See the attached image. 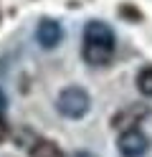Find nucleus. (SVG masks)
Wrapping results in <instances>:
<instances>
[{"mask_svg":"<svg viewBox=\"0 0 152 157\" xmlns=\"http://www.w3.org/2000/svg\"><path fill=\"white\" fill-rule=\"evenodd\" d=\"M114 56V31L101 23L89 21L84 28V61L91 66H104Z\"/></svg>","mask_w":152,"mask_h":157,"instance_id":"nucleus-1","label":"nucleus"},{"mask_svg":"<svg viewBox=\"0 0 152 157\" xmlns=\"http://www.w3.org/2000/svg\"><path fill=\"white\" fill-rule=\"evenodd\" d=\"M89 94L81 89V86H68V89H64L58 94V99H56V106H58V112L68 117V119H81L86 112H89Z\"/></svg>","mask_w":152,"mask_h":157,"instance_id":"nucleus-2","label":"nucleus"},{"mask_svg":"<svg viewBox=\"0 0 152 157\" xmlns=\"http://www.w3.org/2000/svg\"><path fill=\"white\" fill-rule=\"evenodd\" d=\"M117 147H119V152L124 155V157H142V155L147 152L150 142H147V137L134 127V129H124V132L119 134Z\"/></svg>","mask_w":152,"mask_h":157,"instance_id":"nucleus-3","label":"nucleus"},{"mask_svg":"<svg viewBox=\"0 0 152 157\" xmlns=\"http://www.w3.org/2000/svg\"><path fill=\"white\" fill-rule=\"evenodd\" d=\"M147 114H150V109L145 104H129V106L119 109L114 117H111V127H114V129H122V132L124 129H134Z\"/></svg>","mask_w":152,"mask_h":157,"instance_id":"nucleus-4","label":"nucleus"},{"mask_svg":"<svg viewBox=\"0 0 152 157\" xmlns=\"http://www.w3.org/2000/svg\"><path fill=\"white\" fill-rule=\"evenodd\" d=\"M36 38H38V43L43 48H56L61 43V38H64V31H61V25L56 21L43 18V21L38 23V28H36Z\"/></svg>","mask_w":152,"mask_h":157,"instance_id":"nucleus-5","label":"nucleus"},{"mask_svg":"<svg viewBox=\"0 0 152 157\" xmlns=\"http://www.w3.org/2000/svg\"><path fill=\"white\" fill-rule=\"evenodd\" d=\"M30 157H66V155L51 140H36L33 147H30Z\"/></svg>","mask_w":152,"mask_h":157,"instance_id":"nucleus-6","label":"nucleus"},{"mask_svg":"<svg viewBox=\"0 0 152 157\" xmlns=\"http://www.w3.org/2000/svg\"><path fill=\"white\" fill-rule=\"evenodd\" d=\"M137 89L145 96H152V66L142 68V71L137 74Z\"/></svg>","mask_w":152,"mask_h":157,"instance_id":"nucleus-7","label":"nucleus"},{"mask_svg":"<svg viewBox=\"0 0 152 157\" xmlns=\"http://www.w3.org/2000/svg\"><path fill=\"white\" fill-rule=\"evenodd\" d=\"M119 13H122V15H127V18H134V21H139V13L134 10V8H127V5H122V8H119Z\"/></svg>","mask_w":152,"mask_h":157,"instance_id":"nucleus-8","label":"nucleus"},{"mask_svg":"<svg viewBox=\"0 0 152 157\" xmlns=\"http://www.w3.org/2000/svg\"><path fill=\"white\" fill-rule=\"evenodd\" d=\"M5 109H8V99H5L3 89H0V119H5Z\"/></svg>","mask_w":152,"mask_h":157,"instance_id":"nucleus-9","label":"nucleus"},{"mask_svg":"<svg viewBox=\"0 0 152 157\" xmlns=\"http://www.w3.org/2000/svg\"><path fill=\"white\" fill-rule=\"evenodd\" d=\"M8 140V124H5V119H0V142H5Z\"/></svg>","mask_w":152,"mask_h":157,"instance_id":"nucleus-10","label":"nucleus"},{"mask_svg":"<svg viewBox=\"0 0 152 157\" xmlns=\"http://www.w3.org/2000/svg\"><path fill=\"white\" fill-rule=\"evenodd\" d=\"M74 157H94V155H89V152H76Z\"/></svg>","mask_w":152,"mask_h":157,"instance_id":"nucleus-11","label":"nucleus"}]
</instances>
